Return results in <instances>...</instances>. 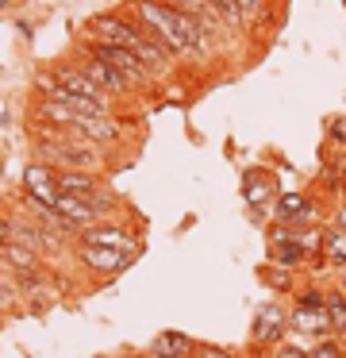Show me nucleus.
<instances>
[{
    "label": "nucleus",
    "mask_w": 346,
    "mask_h": 358,
    "mask_svg": "<svg viewBox=\"0 0 346 358\" xmlns=\"http://www.w3.org/2000/svg\"><path fill=\"white\" fill-rule=\"evenodd\" d=\"M150 355H169V358H192L196 355V343L185 331H161L158 339L150 343Z\"/></svg>",
    "instance_id": "ddd939ff"
},
{
    "label": "nucleus",
    "mask_w": 346,
    "mask_h": 358,
    "mask_svg": "<svg viewBox=\"0 0 346 358\" xmlns=\"http://www.w3.org/2000/svg\"><path fill=\"white\" fill-rule=\"evenodd\" d=\"M323 304H327L331 331L343 339V335H346V289H327V293H323Z\"/></svg>",
    "instance_id": "2eb2a0df"
},
{
    "label": "nucleus",
    "mask_w": 346,
    "mask_h": 358,
    "mask_svg": "<svg viewBox=\"0 0 346 358\" xmlns=\"http://www.w3.org/2000/svg\"><path fill=\"white\" fill-rule=\"evenodd\" d=\"M77 243H96V247H115V250H127V255H138V239L120 224H92L77 231Z\"/></svg>",
    "instance_id": "9d476101"
},
{
    "label": "nucleus",
    "mask_w": 346,
    "mask_h": 358,
    "mask_svg": "<svg viewBox=\"0 0 346 358\" xmlns=\"http://www.w3.org/2000/svg\"><path fill=\"white\" fill-rule=\"evenodd\" d=\"M100 358H104V355H100Z\"/></svg>",
    "instance_id": "cd10ccee"
},
{
    "label": "nucleus",
    "mask_w": 346,
    "mask_h": 358,
    "mask_svg": "<svg viewBox=\"0 0 346 358\" xmlns=\"http://www.w3.org/2000/svg\"><path fill=\"white\" fill-rule=\"evenodd\" d=\"M73 47H81L85 55L100 58V62H108V66H115V70H120L123 78L131 81V85H135V93H154V89L161 85V81L154 78L150 70H146L143 58L131 55V50H123V47H115V43H100V39H89V35H81Z\"/></svg>",
    "instance_id": "7ed1b4c3"
},
{
    "label": "nucleus",
    "mask_w": 346,
    "mask_h": 358,
    "mask_svg": "<svg viewBox=\"0 0 346 358\" xmlns=\"http://www.w3.org/2000/svg\"><path fill=\"white\" fill-rule=\"evenodd\" d=\"M69 58H73V62L81 66V70L89 73V78L96 81V85L104 89L108 96H115V101H131V96H138V93H135V85H131V81L123 78V73L115 70V66L100 62V58H92V55H85L81 47H73V55H69Z\"/></svg>",
    "instance_id": "20e7f679"
},
{
    "label": "nucleus",
    "mask_w": 346,
    "mask_h": 358,
    "mask_svg": "<svg viewBox=\"0 0 346 358\" xmlns=\"http://www.w3.org/2000/svg\"><path fill=\"white\" fill-rule=\"evenodd\" d=\"M343 4H346V0H343Z\"/></svg>",
    "instance_id": "bb28decb"
},
{
    "label": "nucleus",
    "mask_w": 346,
    "mask_h": 358,
    "mask_svg": "<svg viewBox=\"0 0 346 358\" xmlns=\"http://www.w3.org/2000/svg\"><path fill=\"white\" fill-rule=\"evenodd\" d=\"M284 324H289V312L281 301H266L254 312V327H250V343L254 347H281L284 343Z\"/></svg>",
    "instance_id": "423d86ee"
},
{
    "label": "nucleus",
    "mask_w": 346,
    "mask_h": 358,
    "mask_svg": "<svg viewBox=\"0 0 346 358\" xmlns=\"http://www.w3.org/2000/svg\"><path fill=\"white\" fill-rule=\"evenodd\" d=\"M289 327L300 335H312L315 343L335 335L331 331V320H327V308H304V304H292L289 308Z\"/></svg>",
    "instance_id": "9b49d317"
},
{
    "label": "nucleus",
    "mask_w": 346,
    "mask_h": 358,
    "mask_svg": "<svg viewBox=\"0 0 346 358\" xmlns=\"http://www.w3.org/2000/svg\"><path fill=\"white\" fill-rule=\"evenodd\" d=\"M296 304H304V308H327V304H323V289H300Z\"/></svg>",
    "instance_id": "6ab92c4d"
},
{
    "label": "nucleus",
    "mask_w": 346,
    "mask_h": 358,
    "mask_svg": "<svg viewBox=\"0 0 346 358\" xmlns=\"http://www.w3.org/2000/svg\"><path fill=\"white\" fill-rule=\"evenodd\" d=\"M273 350H277V358H308V350L292 347V343H281V347H273Z\"/></svg>",
    "instance_id": "aec40b11"
},
{
    "label": "nucleus",
    "mask_w": 346,
    "mask_h": 358,
    "mask_svg": "<svg viewBox=\"0 0 346 358\" xmlns=\"http://www.w3.org/2000/svg\"><path fill=\"white\" fill-rule=\"evenodd\" d=\"M323 266L346 270V231L343 227H323V250H319Z\"/></svg>",
    "instance_id": "4468645a"
},
{
    "label": "nucleus",
    "mask_w": 346,
    "mask_h": 358,
    "mask_svg": "<svg viewBox=\"0 0 346 358\" xmlns=\"http://www.w3.org/2000/svg\"><path fill=\"white\" fill-rule=\"evenodd\" d=\"M335 227H343V231H346V201L335 208Z\"/></svg>",
    "instance_id": "5701e85b"
},
{
    "label": "nucleus",
    "mask_w": 346,
    "mask_h": 358,
    "mask_svg": "<svg viewBox=\"0 0 346 358\" xmlns=\"http://www.w3.org/2000/svg\"><path fill=\"white\" fill-rule=\"evenodd\" d=\"M58 189L69 196H85V201H89L100 189V178L92 170H58Z\"/></svg>",
    "instance_id": "f8f14e48"
},
{
    "label": "nucleus",
    "mask_w": 346,
    "mask_h": 358,
    "mask_svg": "<svg viewBox=\"0 0 346 358\" xmlns=\"http://www.w3.org/2000/svg\"><path fill=\"white\" fill-rule=\"evenodd\" d=\"M77 258H81L89 270H96V273H120V270L131 266L135 255L115 250V247H96V243H77Z\"/></svg>",
    "instance_id": "1a4fd4ad"
},
{
    "label": "nucleus",
    "mask_w": 346,
    "mask_h": 358,
    "mask_svg": "<svg viewBox=\"0 0 346 358\" xmlns=\"http://www.w3.org/2000/svg\"><path fill=\"white\" fill-rule=\"evenodd\" d=\"M266 281H269L273 289H289V285H292L289 270H284V266H273V262H269V270H266Z\"/></svg>",
    "instance_id": "a211bd4d"
},
{
    "label": "nucleus",
    "mask_w": 346,
    "mask_h": 358,
    "mask_svg": "<svg viewBox=\"0 0 346 358\" xmlns=\"http://www.w3.org/2000/svg\"><path fill=\"white\" fill-rule=\"evenodd\" d=\"M4 243H12V224H8V220H0V247H4Z\"/></svg>",
    "instance_id": "4be33fe9"
},
{
    "label": "nucleus",
    "mask_w": 346,
    "mask_h": 358,
    "mask_svg": "<svg viewBox=\"0 0 346 358\" xmlns=\"http://www.w3.org/2000/svg\"><path fill=\"white\" fill-rule=\"evenodd\" d=\"M0 173H4V162H0Z\"/></svg>",
    "instance_id": "a878e982"
},
{
    "label": "nucleus",
    "mask_w": 346,
    "mask_h": 358,
    "mask_svg": "<svg viewBox=\"0 0 346 358\" xmlns=\"http://www.w3.org/2000/svg\"><path fill=\"white\" fill-rule=\"evenodd\" d=\"M273 224H289V227H319V204L308 193H277L273 201Z\"/></svg>",
    "instance_id": "39448f33"
},
{
    "label": "nucleus",
    "mask_w": 346,
    "mask_h": 358,
    "mask_svg": "<svg viewBox=\"0 0 346 358\" xmlns=\"http://www.w3.org/2000/svg\"><path fill=\"white\" fill-rule=\"evenodd\" d=\"M23 196H31V201L54 208V201L62 196V189H58V170H54L50 162H43V158H35V162L23 170Z\"/></svg>",
    "instance_id": "6e6552de"
},
{
    "label": "nucleus",
    "mask_w": 346,
    "mask_h": 358,
    "mask_svg": "<svg viewBox=\"0 0 346 358\" xmlns=\"http://www.w3.org/2000/svg\"><path fill=\"white\" fill-rule=\"evenodd\" d=\"M196 358H231V355L219 347H196Z\"/></svg>",
    "instance_id": "412c9836"
},
{
    "label": "nucleus",
    "mask_w": 346,
    "mask_h": 358,
    "mask_svg": "<svg viewBox=\"0 0 346 358\" xmlns=\"http://www.w3.org/2000/svg\"><path fill=\"white\" fill-rule=\"evenodd\" d=\"M81 35L100 39V43H115V47L138 55V58L146 62V70H150L158 81H169V78L177 73V58L169 55V50L161 47V43L154 39V35L146 31V27L138 24V20L131 16L127 8L96 12V16H89V20H85V27H81Z\"/></svg>",
    "instance_id": "f03ea898"
},
{
    "label": "nucleus",
    "mask_w": 346,
    "mask_h": 358,
    "mask_svg": "<svg viewBox=\"0 0 346 358\" xmlns=\"http://www.w3.org/2000/svg\"><path fill=\"white\" fill-rule=\"evenodd\" d=\"M150 358H169V355H150Z\"/></svg>",
    "instance_id": "393cba45"
},
{
    "label": "nucleus",
    "mask_w": 346,
    "mask_h": 358,
    "mask_svg": "<svg viewBox=\"0 0 346 358\" xmlns=\"http://www.w3.org/2000/svg\"><path fill=\"white\" fill-rule=\"evenodd\" d=\"M123 8L177 58V62L192 66H215L223 58V47L196 24V20L181 16L177 8H169L166 0H123Z\"/></svg>",
    "instance_id": "f257e3e1"
},
{
    "label": "nucleus",
    "mask_w": 346,
    "mask_h": 358,
    "mask_svg": "<svg viewBox=\"0 0 346 358\" xmlns=\"http://www.w3.org/2000/svg\"><path fill=\"white\" fill-rule=\"evenodd\" d=\"M243 196L246 204L254 208V216L266 224V216H273V201H277V181L269 170H261V166H254V170L243 173Z\"/></svg>",
    "instance_id": "0eeeda50"
},
{
    "label": "nucleus",
    "mask_w": 346,
    "mask_h": 358,
    "mask_svg": "<svg viewBox=\"0 0 346 358\" xmlns=\"http://www.w3.org/2000/svg\"><path fill=\"white\" fill-rule=\"evenodd\" d=\"M308 358H343V339H338V335H327V339H319L308 350Z\"/></svg>",
    "instance_id": "dca6fc26"
},
{
    "label": "nucleus",
    "mask_w": 346,
    "mask_h": 358,
    "mask_svg": "<svg viewBox=\"0 0 346 358\" xmlns=\"http://www.w3.org/2000/svg\"><path fill=\"white\" fill-rule=\"evenodd\" d=\"M327 143L346 150V116H331L327 120Z\"/></svg>",
    "instance_id": "f3484780"
},
{
    "label": "nucleus",
    "mask_w": 346,
    "mask_h": 358,
    "mask_svg": "<svg viewBox=\"0 0 346 358\" xmlns=\"http://www.w3.org/2000/svg\"><path fill=\"white\" fill-rule=\"evenodd\" d=\"M338 289H346V270H343V285H338Z\"/></svg>",
    "instance_id": "b1692460"
}]
</instances>
